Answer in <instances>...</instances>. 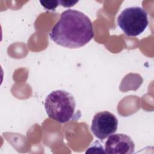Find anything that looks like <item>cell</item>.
<instances>
[{
	"label": "cell",
	"instance_id": "cell-2",
	"mask_svg": "<svg viewBox=\"0 0 154 154\" xmlns=\"http://www.w3.org/2000/svg\"><path fill=\"white\" fill-rule=\"evenodd\" d=\"M48 117L60 123H65L76 117V102L72 94L63 90L51 92L45 100Z\"/></svg>",
	"mask_w": 154,
	"mask_h": 154
},
{
	"label": "cell",
	"instance_id": "cell-5",
	"mask_svg": "<svg viewBox=\"0 0 154 154\" xmlns=\"http://www.w3.org/2000/svg\"><path fill=\"white\" fill-rule=\"evenodd\" d=\"M135 149L132 138L124 134H115L109 136L105 144V153L108 154H131Z\"/></svg>",
	"mask_w": 154,
	"mask_h": 154
},
{
	"label": "cell",
	"instance_id": "cell-1",
	"mask_svg": "<svg viewBox=\"0 0 154 154\" xmlns=\"http://www.w3.org/2000/svg\"><path fill=\"white\" fill-rule=\"evenodd\" d=\"M49 37L56 44L75 49L84 46L94 37L90 18L81 11L68 9L61 13L51 29Z\"/></svg>",
	"mask_w": 154,
	"mask_h": 154
},
{
	"label": "cell",
	"instance_id": "cell-4",
	"mask_svg": "<svg viewBox=\"0 0 154 154\" xmlns=\"http://www.w3.org/2000/svg\"><path fill=\"white\" fill-rule=\"evenodd\" d=\"M118 120L112 113L104 111L96 113L92 120L91 131L99 140H104L116 132Z\"/></svg>",
	"mask_w": 154,
	"mask_h": 154
},
{
	"label": "cell",
	"instance_id": "cell-3",
	"mask_svg": "<svg viewBox=\"0 0 154 154\" xmlns=\"http://www.w3.org/2000/svg\"><path fill=\"white\" fill-rule=\"evenodd\" d=\"M149 23L147 13L141 7H131L124 9L117 17V24L127 36L141 34Z\"/></svg>",
	"mask_w": 154,
	"mask_h": 154
},
{
	"label": "cell",
	"instance_id": "cell-7",
	"mask_svg": "<svg viewBox=\"0 0 154 154\" xmlns=\"http://www.w3.org/2000/svg\"><path fill=\"white\" fill-rule=\"evenodd\" d=\"M78 1H59V4L64 7H70L76 4Z\"/></svg>",
	"mask_w": 154,
	"mask_h": 154
},
{
	"label": "cell",
	"instance_id": "cell-6",
	"mask_svg": "<svg viewBox=\"0 0 154 154\" xmlns=\"http://www.w3.org/2000/svg\"><path fill=\"white\" fill-rule=\"evenodd\" d=\"M40 2L46 9L54 10L58 5L59 1H40Z\"/></svg>",
	"mask_w": 154,
	"mask_h": 154
}]
</instances>
